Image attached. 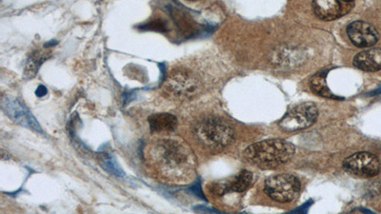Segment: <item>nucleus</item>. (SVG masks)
I'll list each match as a JSON object with an SVG mask.
<instances>
[{"label": "nucleus", "mask_w": 381, "mask_h": 214, "mask_svg": "<svg viewBox=\"0 0 381 214\" xmlns=\"http://www.w3.org/2000/svg\"><path fill=\"white\" fill-rule=\"evenodd\" d=\"M143 154L152 176L164 184H182L192 172L188 146L170 134L155 135L145 146Z\"/></svg>", "instance_id": "nucleus-1"}, {"label": "nucleus", "mask_w": 381, "mask_h": 214, "mask_svg": "<svg viewBox=\"0 0 381 214\" xmlns=\"http://www.w3.org/2000/svg\"><path fill=\"white\" fill-rule=\"evenodd\" d=\"M294 147L282 139H270L249 146L244 152L247 161L260 169L281 166L293 158Z\"/></svg>", "instance_id": "nucleus-2"}, {"label": "nucleus", "mask_w": 381, "mask_h": 214, "mask_svg": "<svg viewBox=\"0 0 381 214\" xmlns=\"http://www.w3.org/2000/svg\"><path fill=\"white\" fill-rule=\"evenodd\" d=\"M193 135L199 145L214 152L221 151L232 144L236 133L231 125L218 116H205L197 121Z\"/></svg>", "instance_id": "nucleus-3"}, {"label": "nucleus", "mask_w": 381, "mask_h": 214, "mask_svg": "<svg viewBox=\"0 0 381 214\" xmlns=\"http://www.w3.org/2000/svg\"><path fill=\"white\" fill-rule=\"evenodd\" d=\"M202 90L200 76L187 67L177 66L167 72L161 92L173 101H186L198 96Z\"/></svg>", "instance_id": "nucleus-4"}, {"label": "nucleus", "mask_w": 381, "mask_h": 214, "mask_svg": "<svg viewBox=\"0 0 381 214\" xmlns=\"http://www.w3.org/2000/svg\"><path fill=\"white\" fill-rule=\"evenodd\" d=\"M300 181L288 173L272 175L266 180L265 194L279 203H289L294 200L300 193Z\"/></svg>", "instance_id": "nucleus-5"}, {"label": "nucleus", "mask_w": 381, "mask_h": 214, "mask_svg": "<svg viewBox=\"0 0 381 214\" xmlns=\"http://www.w3.org/2000/svg\"><path fill=\"white\" fill-rule=\"evenodd\" d=\"M319 117L316 106L311 102L294 106L279 121V127L285 131H303L313 126Z\"/></svg>", "instance_id": "nucleus-6"}, {"label": "nucleus", "mask_w": 381, "mask_h": 214, "mask_svg": "<svg viewBox=\"0 0 381 214\" xmlns=\"http://www.w3.org/2000/svg\"><path fill=\"white\" fill-rule=\"evenodd\" d=\"M343 168L348 173L356 177L372 178L380 173L381 162L371 152H356L344 160Z\"/></svg>", "instance_id": "nucleus-7"}, {"label": "nucleus", "mask_w": 381, "mask_h": 214, "mask_svg": "<svg viewBox=\"0 0 381 214\" xmlns=\"http://www.w3.org/2000/svg\"><path fill=\"white\" fill-rule=\"evenodd\" d=\"M354 6V0H313V14L320 20L332 21L346 15Z\"/></svg>", "instance_id": "nucleus-8"}, {"label": "nucleus", "mask_w": 381, "mask_h": 214, "mask_svg": "<svg viewBox=\"0 0 381 214\" xmlns=\"http://www.w3.org/2000/svg\"><path fill=\"white\" fill-rule=\"evenodd\" d=\"M2 110L7 113L8 116L13 119L15 123L24 126L37 132H42V129L33 116L32 112L28 110L20 101L14 98H3L1 101Z\"/></svg>", "instance_id": "nucleus-9"}, {"label": "nucleus", "mask_w": 381, "mask_h": 214, "mask_svg": "<svg viewBox=\"0 0 381 214\" xmlns=\"http://www.w3.org/2000/svg\"><path fill=\"white\" fill-rule=\"evenodd\" d=\"M347 35L351 42L358 48L372 47L379 39L376 29L366 21L352 22L347 27Z\"/></svg>", "instance_id": "nucleus-10"}, {"label": "nucleus", "mask_w": 381, "mask_h": 214, "mask_svg": "<svg viewBox=\"0 0 381 214\" xmlns=\"http://www.w3.org/2000/svg\"><path fill=\"white\" fill-rule=\"evenodd\" d=\"M252 181V173L242 171L229 181L211 184L210 192L215 196H222L228 193H243L251 186Z\"/></svg>", "instance_id": "nucleus-11"}, {"label": "nucleus", "mask_w": 381, "mask_h": 214, "mask_svg": "<svg viewBox=\"0 0 381 214\" xmlns=\"http://www.w3.org/2000/svg\"><path fill=\"white\" fill-rule=\"evenodd\" d=\"M148 123L154 135H167L177 130L178 120L171 113H156L148 118Z\"/></svg>", "instance_id": "nucleus-12"}, {"label": "nucleus", "mask_w": 381, "mask_h": 214, "mask_svg": "<svg viewBox=\"0 0 381 214\" xmlns=\"http://www.w3.org/2000/svg\"><path fill=\"white\" fill-rule=\"evenodd\" d=\"M354 67L364 72L381 69V48L369 49L357 54L354 58Z\"/></svg>", "instance_id": "nucleus-13"}, {"label": "nucleus", "mask_w": 381, "mask_h": 214, "mask_svg": "<svg viewBox=\"0 0 381 214\" xmlns=\"http://www.w3.org/2000/svg\"><path fill=\"white\" fill-rule=\"evenodd\" d=\"M51 56H52V53L50 51L45 52V51L38 50V51L34 52L28 58L27 62L25 65L24 77L26 79L34 78V76H36L41 65L49 59Z\"/></svg>", "instance_id": "nucleus-14"}, {"label": "nucleus", "mask_w": 381, "mask_h": 214, "mask_svg": "<svg viewBox=\"0 0 381 214\" xmlns=\"http://www.w3.org/2000/svg\"><path fill=\"white\" fill-rule=\"evenodd\" d=\"M310 87L313 91V93L320 97H327V98H335L331 90H329L326 84V73L320 72L315 74L311 78Z\"/></svg>", "instance_id": "nucleus-15"}, {"label": "nucleus", "mask_w": 381, "mask_h": 214, "mask_svg": "<svg viewBox=\"0 0 381 214\" xmlns=\"http://www.w3.org/2000/svg\"><path fill=\"white\" fill-rule=\"evenodd\" d=\"M138 29L142 31H154L158 33H168L169 32V22L163 17H156L154 19L138 26Z\"/></svg>", "instance_id": "nucleus-16"}, {"label": "nucleus", "mask_w": 381, "mask_h": 214, "mask_svg": "<svg viewBox=\"0 0 381 214\" xmlns=\"http://www.w3.org/2000/svg\"><path fill=\"white\" fill-rule=\"evenodd\" d=\"M99 163L103 167V169L106 170L107 172L113 173V174H116L117 176H123L124 175L121 169L117 165L116 160L111 154L101 153L100 157H99Z\"/></svg>", "instance_id": "nucleus-17"}, {"label": "nucleus", "mask_w": 381, "mask_h": 214, "mask_svg": "<svg viewBox=\"0 0 381 214\" xmlns=\"http://www.w3.org/2000/svg\"><path fill=\"white\" fill-rule=\"evenodd\" d=\"M46 93H47V88H46L45 86H43V85H40V86L36 89V91H35L36 97H43L44 96H46Z\"/></svg>", "instance_id": "nucleus-18"}, {"label": "nucleus", "mask_w": 381, "mask_h": 214, "mask_svg": "<svg viewBox=\"0 0 381 214\" xmlns=\"http://www.w3.org/2000/svg\"><path fill=\"white\" fill-rule=\"evenodd\" d=\"M186 1H189V2H198V1H200V0H186Z\"/></svg>", "instance_id": "nucleus-19"}]
</instances>
